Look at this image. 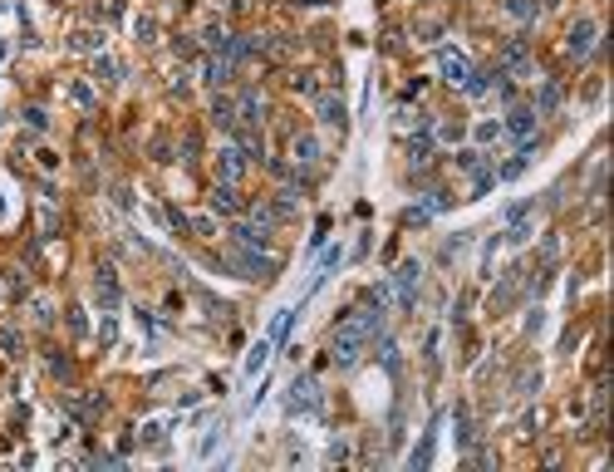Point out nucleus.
I'll return each mask as SVG.
<instances>
[{
  "label": "nucleus",
  "instance_id": "nucleus-1",
  "mask_svg": "<svg viewBox=\"0 0 614 472\" xmlns=\"http://www.w3.org/2000/svg\"><path fill=\"white\" fill-rule=\"evenodd\" d=\"M231 236H236V246H246V251H265V241H270V236H265V226H246V221H241Z\"/></svg>",
  "mask_w": 614,
  "mask_h": 472
},
{
  "label": "nucleus",
  "instance_id": "nucleus-2",
  "mask_svg": "<svg viewBox=\"0 0 614 472\" xmlns=\"http://www.w3.org/2000/svg\"><path fill=\"white\" fill-rule=\"evenodd\" d=\"M217 177L221 182H236V177H241V153H236V148H221L217 153Z\"/></svg>",
  "mask_w": 614,
  "mask_h": 472
},
{
  "label": "nucleus",
  "instance_id": "nucleus-3",
  "mask_svg": "<svg viewBox=\"0 0 614 472\" xmlns=\"http://www.w3.org/2000/svg\"><path fill=\"white\" fill-rule=\"evenodd\" d=\"M413 286H418V261L398 266V301L403 305H413Z\"/></svg>",
  "mask_w": 614,
  "mask_h": 472
},
{
  "label": "nucleus",
  "instance_id": "nucleus-4",
  "mask_svg": "<svg viewBox=\"0 0 614 472\" xmlns=\"http://www.w3.org/2000/svg\"><path fill=\"white\" fill-rule=\"evenodd\" d=\"M314 403H319V398H314V384H309V379H300V384H295V393H290V413H309Z\"/></svg>",
  "mask_w": 614,
  "mask_h": 472
},
{
  "label": "nucleus",
  "instance_id": "nucleus-5",
  "mask_svg": "<svg viewBox=\"0 0 614 472\" xmlns=\"http://www.w3.org/2000/svg\"><path fill=\"white\" fill-rule=\"evenodd\" d=\"M212 207H217V212H241V197H236V187H231V182H217Z\"/></svg>",
  "mask_w": 614,
  "mask_h": 472
},
{
  "label": "nucleus",
  "instance_id": "nucleus-6",
  "mask_svg": "<svg viewBox=\"0 0 614 472\" xmlns=\"http://www.w3.org/2000/svg\"><path fill=\"white\" fill-rule=\"evenodd\" d=\"M590 40H595V25L580 20V25L570 30V54H590Z\"/></svg>",
  "mask_w": 614,
  "mask_h": 472
},
{
  "label": "nucleus",
  "instance_id": "nucleus-7",
  "mask_svg": "<svg viewBox=\"0 0 614 472\" xmlns=\"http://www.w3.org/2000/svg\"><path fill=\"white\" fill-rule=\"evenodd\" d=\"M93 286H98V301H103V305H118V281H113V271H108V266L98 271V281H93Z\"/></svg>",
  "mask_w": 614,
  "mask_h": 472
},
{
  "label": "nucleus",
  "instance_id": "nucleus-8",
  "mask_svg": "<svg viewBox=\"0 0 614 472\" xmlns=\"http://www.w3.org/2000/svg\"><path fill=\"white\" fill-rule=\"evenodd\" d=\"M295 163H300V168H314V163H319V143H314V138H295Z\"/></svg>",
  "mask_w": 614,
  "mask_h": 472
},
{
  "label": "nucleus",
  "instance_id": "nucleus-9",
  "mask_svg": "<svg viewBox=\"0 0 614 472\" xmlns=\"http://www.w3.org/2000/svg\"><path fill=\"white\" fill-rule=\"evenodd\" d=\"M506 129L516 133V138H526V133L536 129V109H516V114H511V119H506Z\"/></svg>",
  "mask_w": 614,
  "mask_h": 472
},
{
  "label": "nucleus",
  "instance_id": "nucleus-10",
  "mask_svg": "<svg viewBox=\"0 0 614 472\" xmlns=\"http://www.w3.org/2000/svg\"><path fill=\"white\" fill-rule=\"evenodd\" d=\"M442 74H447L452 84H462V79H467V59H462V54H442Z\"/></svg>",
  "mask_w": 614,
  "mask_h": 472
},
{
  "label": "nucleus",
  "instance_id": "nucleus-11",
  "mask_svg": "<svg viewBox=\"0 0 614 472\" xmlns=\"http://www.w3.org/2000/svg\"><path fill=\"white\" fill-rule=\"evenodd\" d=\"M319 114H324L329 129H344V104L339 99H319Z\"/></svg>",
  "mask_w": 614,
  "mask_h": 472
},
{
  "label": "nucleus",
  "instance_id": "nucleus-12",
  "mask_svg": "<svg viewBox=\"0 0 614 472\" xmlns=\"http://www.w3.org/2000/svg\"><path fill=\"white\" fill-rule=\"evenodd\" d=\"M241 114H246V124H261V94L256 89L241 94Z\"/></svg>",
  "mask_w": 614,
  "mask_h": 472
},
{
  "label": "nucleus",
  "instance_id": "nucleus-13",
  "mask_svg": "<svg viewBox=\"0 0 614 472\" xmlns=\"http://www.w3.org/2000/svg\"><path fill=\"white\" fill-rule=\"evenodd\" d=\"M226 79H231V64H226V59H212V64H207V84H226Z\"/></svg>",
  "mask_w": 614,
  "mask_h": 472
},
{
  "label": "nucleus",
  "instance_id": "nucleus-14",
  "mask_svg": "<svg viewBox=\"0 0 614 472\" xmlns=\"http://www.w3.org/2000/svg\"><path fill=\"white\" fill-rule=\"evenodd\" d=\"M556 104H561V84H546L541 89V109H536V114H551Z\"/></svg>",
  "mask_w": 614,
  "mask_h": 472
},
{
  "label": "nucleus",
  "instance_id": "nucleus-15",
  "mask_svg": "<svg viewBox=\"0 0 614 472\" xmlns=\"http://www.w3.org/2000/svg\"><path fill=\"white\" fill-rule=\"evenodd\" d=\"M501 59H506V64H521V59H526V40H506Z\"/></svg>",
  "mask_w": 614,
  "mask_h": 472
},
{
  "label": "nucleus",
  "instance_id": "nucleus-16",
  "mask_svg": "<svg viewBox=\"0 0 614 472\" xmlns=\"http://www.w3.org/2000/svg\"><path fill=\"white\" fill-rule=\"evenodd\" d=\"M265 354H270V344H256V349H251V359H246V374H256V369H261Z\"/></svg>",
  "mask_w": 614,
  "mask_h": 472
},
{
  "label": "nucleus",
  "instance_id": "nucleus-17",
  "mask_svg": "<svg viewBox=\"0 0 614 472\" xmlns=\"http://www.w3.org/2000/svg\"><path fill=\"white\" fill-rule=\"evenodd\" d=\"M511 10H516L521 20H531V15H536V5H531V0H511Z\"/></svg>",
  "mask_w": 614,
  "mask_h": 472
}]
</instances>
